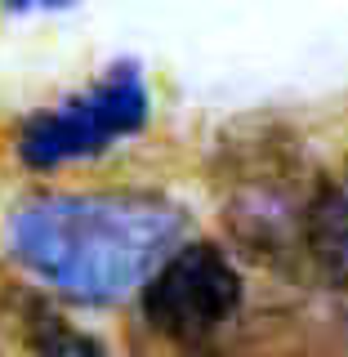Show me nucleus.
<instances>
[{
	"label": "nucleus",
	"mask_w": 348,
	"mask_h": 357,
	"mask_svg": "<svg viewBox=\"0 0 348 357\" xmlns=\"http://www.w3.org/2000/svg\"><path fill=\"white\" fill-rule=\"evenodd\" d=\"M179 210L152 197H45L9 223V245L72 299L107 304L170 255Z\"/></svg>",
	"instance_id": "1"
},
{
	"label": "nucleus",
	"mask_w": 348,
	"mask_h": 357,
	"mask_svg": "<svg viewBox=\"0 0 348 357\" xmlns=\"http://www.w3.org/2000/svg\"><path fill=\"white\" fill-rule=\"evenodd\" d=\"M219 183H223V219L232 237L259 259H290L304 250V156L286 126L273 121H241L219 139Z\"/></svg>",
	"instance_id": "2"
},
{
	"label": "nucleus",
	"mask_w": 348,
	"mask_h": 357,
	"mask_svg": "<svg viewBox=\"0 0 348 357\" xmlns=\"http://www.w3.org/2000/svg\"><path fill=\"white\" fill-rule=\"evenodd\" d=\"M143 331L161 353L206 357L241 312V273L210 241L170 250L143 277Z\"/></svg>",
	"instance_id": "3"
},
{
	"label": "nucleus",
	"mask_w": 348,
	"mask_h": 357,
	"mask_svg": "<svg viewBox=\"0 0 348 357\" xmlns=\"http://www.w3.org/2000/svg\"><path fill=\"white\" fill-rule=\"evenodd\" d=\"M143 121H148V89L139 67H116L81 98H67L54 112L31 116L18 130V156L36 170H50L63 161L107 152L116 139L143 130Z\"/></svg>",
	"instance_id": "4"
},
{
	"label": "nucleus",
	"mask_w": 348,
	"mask_h": 357,
	"mask_svg": "<svg viewBox=\"0 0 348 357\" xmlns=\"http://www.w3.org/2000/svg\"><path fill=\"white\" fill-rule=\"evenodd\" d=\"M304 250L317 277L348 304V165L312 188L304 219Z\"/></svg>",
	"instance_id": "5"
},
{
	"label": "nucleus",
	"mask_w": 348,
	"mask_h": 357,
	"mask_svg": "<svg viewBox=\"0 0 348 357\" xmlns=\"http://www.w3.org/2000/svg\"><path fill=\"white\" fill-rule=\"evenodd\" d=\"M22 340H27L31 357H107V349L94 335L76 331L72 321H63L45 304H27V312H22Z\"/></svg>",
	"instance_id": "6"
},
{
	"label": "nucleus",
	"mask_w": 348,
	"mask_h": 357,
	"mask_svg": "<svg viewBox=\"0 0 348 357\" xmlns=\"http://www.w3.org/2000/svg\"><path fill=\"white\" fill-rule=\"evenodd\" d=\"M9 5H63V0H9Z\"/></svg>",
	"instance_id": "7"
}]
</instances>
